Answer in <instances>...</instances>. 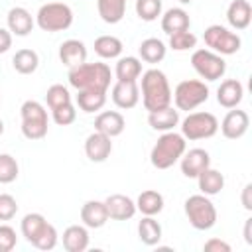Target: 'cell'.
<instances>
[{
    "label": "cell",
    "mask_w": 252,
    "mask_h": 252,
    "mask_svg": "<svg viewBox=\"0 0 252 252\" xmlns=\"http://www.w3.org/2000/svg\"><path fill=\"white\" fill-rule=\"evenodd\" d=\"M51 112H53V122L59 124V126H69V124H73L75 118H77V110H75L73 102L61 104V106L53 108Z\"/></svg>",
    "instance_id": "obj_39"
},
{
    "label": "cell",
    "mask_w": 252,
    "mask_h": 252,
    "mask_svg": "<svg viewBox=\"0 0 252 252\" xmlns=\"http://www.w3.org/2000/svg\"><path fill=\"white\" fill-rule=\"evenodd\" d=\"M191 65L205 81H219L226 73V61L222 59V55L211 49H195L191 55Z\"/></svg>",
    "instance_id": "obj_10"
},
{
    "label": "cell",
    "mask_w": 252,
    "mask_h": 252,
    "mask_svg": "<svg viewBox=\"0 0 252 252\" xmlns=\"http://www.w3.org/2000/svg\"><path fill=\"white\" fill-rule=\"evenodd\" d=\"M250 230H252V219H246V222H244V240H246V244H252Z\"/></svg>",
    "instance_id": "obj_46"
},
{
    "label": "cell",
    "mask_w": 252,
    "mask_h": 252,
    "mask_svg": "<svg viewBox=\"0 0 252 252\" xmlns=\"http://www.w3.org/2000/svg\"><path fill=\"white\" fill-rule=\"evenodd\" d=\"M191 26V20H189V14L183 10V8H169L163 16H161V30L171 35L175 32H183V30H189Z\"/></svg>",
    "instance_id": "obj_26"
},
{
    "label": "cell",
    "mask_w": 252,
    "mask_h": 252,
    "mask_svg": "<svg viewBox=\"0 0 252 252\" xmlns=\"http://www.w3.org/2000/svg\"><path fill=\"white\" fill-rule=\"evenodd\" d=\"M63 248L67 252H85L89 248V230L85 224H71L63 230Z\"/></svg>",
    "instance_id": "obj_22"
},
{
    "label": "cell",
    "mask_w": 252,
    "mask_h": 252,
    "mask_svg": "<svg viewBox=\"0 0 252 252\" xmlns=\"http://www.w3.org/2000/svg\"><path fill=\"white\" fill-rule=\"evenodd\" d=\"M6 22H8L10 33L20 35V37L28 35V33L33 30V18H32V14H30L26 8H22V6L12 8V10L8 12V16H6Z\"/></svg>",
    "instance_id": "obj_21"
},
{
    "label": "cell",
    "mask_w": 252,
    "mask_h": 252,
    "mask_svg": "<svg viewBox=\"0 0 252 252\" xmlns=\"http://www.w3.org/2000/svg\"><path fill=\"white\" fill-rule=\"evenodd\" d=\"M2 134H4V122L0 120V136H2Z\"/></svg>",
    "instance_id": "obj_47"
},
{
    "label": "cell",
    "mask_w": 252,
    "mask_h": 252,
    "mask_svg": "<svg viewBox=\"0 0 252 252\" xmlns=\"http://www.w3.org/2000/svg\"><path fill=\"white\" fill-rule=\"evenodd\" d=\"M75 102L83 112L91 114V112L100 110L106 104V93H100V91H77Z\"/></svg>",
    "instance_id": "obj_31"
},
{
    "label": "cell",
    "mask_w": 252,
    "mask_h": 252,
    "mask_svg": "<svg viewBox=\"0 0 252 252\" xmlns=\"http://www.w3.org/2000/svg\"><path fill=\"white\" fill-rule=\"evenodd\" d=\"M203 250L205 252H230V244L220 238H211L203 244Z\"/></svg>",
    "instance_id": "obj_43"
},
{
    "label": "cell",
    "mask_w": 252,
    "mask_h": 252,
    "mask_svg": "<svg viewBox=\"0 0 252 252\" xmlns=\"http://www.w3.org/2000/svg\"><path fill=\"white\" fill-rule=\"evenodd\" d=\"M81 220L87 228H100L106 224L108 220V213H106V205L104 201H96L91 199L81 207Z\"/></svg>",
    "instance_id": "obj_19"
},
{
    "label": "cell",
    "mask_w": 252,
    "mask_h": 252,
    "mask_svg": "<svg viewBox=\"0 0 252 252\" xmlns=\"http://www.w3.org/2000/svg\"><path fill=\"white\" fill-rule=\"evenodd\" d=\"M22 114V134L28 140H41L47 134V110L37 100H26L20 108Z\"/></svg>",
    "instance_id": "obj_6"
},
{
    "label": "cell",
    "mask_w": 252,
    "mask_h": 252,
    "mask_svg": "<svg viewBox=\"0 0 252 252\" xmlns=\"http://www.w3.org/2000/svg\"><path fill=\"white\" fill-rule=\"evenodd\" d=\"M57 240H59V234H57V230H55V226L53 224H49L47 226V230L33 242V246L35 248H39V250H53L55 246H57Z\"/></svg>",
    "instance_id": "obj_42"
},
{
    "label": "cell",
    "mask_w": 252,
    "mask_h": 252,
    "mask_svg": "<svg viewBox=\"0 0 252 252\" xmlns=\"http://www.w3.org/2000/svg\"><path fill=\"white\" fill-rule=\"evenodd\" d=\"M242 96H244V87L238 79H226L217 89V100L224 108H236L242 102Z\"/></svg>",
    "instance_id": "obj_18"
},
{
    "label": "cell",
    "mask_w": 252,
    "mask_h": 252,
    "mask_svg": "<svg viewBox=\"0 0 252 252\" xmlns=\"http://www.w3.org/2000/svg\"><path fill=\"white\" fill-rule=\"evenodd\" d=\"M171 100L175 102L177 110H195L197 106L209 100V87L205 85V81L199 79L181 81L171 93Z\"/></svg>",
    "instance_id": "obj_5"
},
{
    "label": "cell",
    "mask_w": 252,
    "mask_h": 252,
    "mask_svg": "<svg viewBox=\"0 0 252 252\" xmlns=\"http://www.w3.org/2000/svg\"><path fill=\"white\" fill-rule=\"evenodd\" d=\"M252 20V8L248 0H232L226 8V22L232 30L242 32L250 26Z\"/></svg>",
    "instance_id": "obj_17"
},
{
    "label": "cell",
    "mask_w": 252,
    "mask_h": 252,
    "mask_svg": "<svg viewBox=\"0 0 252 252\" xmlns=\"http://www.w3.org/2000/svg\"><path fill=\"white\" fill-rule=\"evenodd\" d=\"M242 205H244V209L246 211H252V185L250 183H246L244 185V189H242Z\"/></svg>",
    "instance_id": "obj_45"
},
{
    "label": "cell",
    "mask_w": 252,
    "mask_h": 252,
    "mask_svg": "<svg viewBox=\"0 0 252 252\" xmlns=\"http://www.w3.org/2000/svg\"><path fill=\"white\" fill-rule=\"evenodd\" d=\"M18 244L16 230L10 224H0V252H10Z\"/></svg>",
    "instance_id": "obj_41"
},
{
    "label": "cell",
    "mask_w": 252,
    "mask_h": 252,
    "mask_svg": "<svg viewBox=\"0 0 252 252\" xmlns=\"http://www.w3.org/2000/svg\"><path fill=\"white\" fill-rule=\"evenodd\" d=\"M116 81H138V77L142 75V61L134 55H126L120 57L114 69Z\"/></svg>",
    "instance_id": "obj_30"
},
{
    "label": "cell",
    "mask_w": 252,
    "mask_h": 252,
    "mask_svg": "<svg viewBox=\"0 0 252 252\" xmlns=\"http://www.w3.org/2000/svg\"><path fill=\"white\" fill-rule=\"evenodd\" d=\"M142 104L148 112L171 104V87L163 71L148 69L142 73Z\"/></svg>",
    "instance_id": "obj_2"
},
{
    "label": "cell",
    "mask_w": 252,
    "mask_h": 252,
    "mask_svg": "<svg viewBox=\"0 0 252 252\" xmlns=\"http://www.w3.org/2000/svg\"><path fill=\"white\" fill-rule=\"evenodd\" d=\"M12 65L20 75H32L39 65V55L33 49H18L12 57Z\"/></svg>",
    "instance_id": "obj_34"
},
{
    "label": "cell",
    "mask_w": 252,
    "mask_h": 252,
    "mask_svg": "<svg viewBox=\"0 0 252 252\" xmlns=\"http://www.w3.org/2000/svg\"><path fill=\"white\" fill-rule=\"evenodd\" d=\"M136 209L142 213V215H148V217H156L163 211V195L156 189H146L138 195L136 199Z\"/></svg>",
    "instance_id": "obj_27"
},
{
    "label": "cell",
    "mask_w": 252,
    "mask_h": 252,
    "mask_svg": "<svg viewBox=\"0 0 252 252\" xmlns=\"http://www.w3.org/2000/svg\"><path fill=\"white\" fill-rule=\"evenodd\" d=\"M35 24L43 32H63L73 24V10L63 2H47L37 10Z\"/></svg>",
    "instance_id": "obj_7"
},
{
    "label": "cell",
    "mask_w": 252,
    "mask_h": 252,
    "mask_svg": "<svg viewBox=\"0 0 252 252\" xmlns=\"http://www.w3.org/2000/svg\"><path fill=\"white\" fill-rule=\"evenodd\" d=\"M148 124H150L154 130L169 132V130H173V128L179 124V110L173 108L171 104L165 106V108L154 110V112L148 114Z\"/></svg>",
    "instance_id": "obj_24"
},
{
    "label": "cell",
    "mask_w": 252,
    "mask_h": 252,
    "mask_svg": "<svg viewBox=\"0 0 252 252\" xmlns=\"http://www.w3.org/2000/svg\"><path fill=\"white\" fill-rule=\"evenodd\" d=\"M49 224H51V222H47V219H45L41 213H28V215L22 219V224H20L22 236L33 246V242L47 230Z\"/></svg>",
    "instance_id": "obj_23"
},
{
    "label": "cell",
    "mask_w": 252,
    "mask_h": 252,
    "mask_svg": "<svg viewBox=\"0 0 252 252\" xmlns=\"http://www.w3.org/2000/svg\"><path fill=\"white\" fill-rule=\"evenodd\" d=\"M138 53H140V59L146 61V63H159V61L165 57L167 47H165V43H163L161 39H158V37H148V39H144V41L140 43Z\"/></svg>",
    "instance_id": "obj_29"
},
{
    "label": "cell",
    "mask_w": 252,
    "mask_h": 252,
    "mask_svg": "<svg viewBox=\"0 0 252 252\" xmlns=\"http://www.w3.org/2000/svg\"><path fill=\"white\" fill-rule=\"evenodd\" d=\"M250 126V116L246 110H238V108H230L226 112V116L220 122V132L224 138L228 140H238L248 132Z\"/></svg>",
    "instance_id": "obj_11"
},
{
    "label": "cell",
    "mask_w": 252,
    "mask_h": 252,
    "mask_svg": "<svg viewBox=\"0 0 252 252\" xmlns=\"http://www.w3.org/2000/svg\"><path fill=\"white\" fill-rule=\"evenodd\" d=\"M69 85L77 91H100L106 93L110 87V67L106 63H81L73 69H69Z\"/></svg>",
    "instance_id": "obj_1"
},
{
    "label": "cell",
    "mask_w": 252,
    "mask_h": 252,
    "mask_svg": "<svg viewBox=\"0 0 252 252\" xmlns=\"http://www.w3.org/2000/svg\"><path fill=\"white\" fill-rule=\"evenodd\" d=\"M110 152H112V138H108L106 134L96 132V130L87 136V140H85V154H87V158L91 161H94V163L106 161Z\"/></svg>",
    "instance_id": "obj_15"
},
{
    "label": "cell",
    "mask_w": 252,
    "mask_h": 252,
    "mask_svg": "<svg viewBox=\"0 0 252 252\" xmlns=\"http://www.w3.org/2000/svg\"><path fill=\"white\" fill-rule=\"evenodd\" d=\"M104 205H106L108 219H112V220H128L138 211L136 209V201H132L128 195H122V193L108 195L104 199Z\"/></svg>",
    "instance_id": "obj_14"
},
{
    "label": "cell",
    "mask_w": 252,
    "mask_h": 252,
    "mask_svg": "<svg viewBox=\"0 0 252 252\" xmlns=\"http://www.w3.org/2000/svg\"><path fill=\"white\" fill-rule=\"evenodd\" d=\"M185 150H187V140L181 134L169 130V132H163L154 144L150 152V161L156 169H169L181 159Z\"/></svg>",
    "instance_id": "obj_3"
},
{
    "label": "cell",
    "mask_w": 252,
    "mask_h": 252,
    "mask_svg": "<svg viewBox=\"0 0 252 252\" xmlns=\"http://www.w3.org/2000/svg\"><path fill=\"white\" fill-rule=\"evenodd\" d=\"M138 238L146 246H156L161 240V224L154 217L144 215V219L138 222Z\"/></svg>",
    "instance_id": "obj_32"
},
{
    "label": "cell",
    "mask_w": 252,
    "mask_h": 252,
    "mask_svg": "<svg viewBox=\"0 0 252 252\" xmlns=\"http://www.w3.org/2000/svg\"><path fill=\"white\" fill-rule=\"evenodd\" d=\"M20 173V167H18V161L14 156L10 154H0V183H12L16 181Z\"/></svg>",
    "instance_id": "obj_36"
},
{
    "label": "cell",
    "mask_w": 252,
    "mask_h": 252,
    "mask_svg": "<svg viewBox=\"0 0 252 252\" xmlns=\"http://www.w3.org/2000/svg\"><path fill=\"white\" fill-rule=\"evenodd\" d=\"M197 183H199V191L203 195H207V197L219 195L222 191V187H224V175L219 169H213L209 165L205 171H201L197 175Z\"/></svg>",
    "instance_id": "obj_25"
},
{
    "label": "cell",
    "mask_w": 252,
    "mask_h": 252,
    "mask_svg": "<svg viewBox=\"0 0 252 252\" xmlns=\"http://www.w3.org/2000/svg\"><path fill=\"white\" fill-rule=\"evenodd\" d=\"M18 213V203L10 193L0 195V220H10Z\"/></svg>",
    "instance_id": "obj_40"
},
{
    "label": "cell",
    "mask_w": 252,
    "mask_h": 252,
    "mask_svg": "<svg viewBox=\"0 0 252 252\" xmlns=\"http://www.w3.org/2000/svg\"><path fill=\"white\" fill-rule=\"evenodd\" d=\"M124 45L116 35H98L94 39V51L102 59H116L120 57Z\"/></svg>",
    "instance_id": "obj_33"
},
{
    "label": "cell",
    "mask_w": 252,
    "mask_h": 252,
    "mask_svg": "<svg viewBox=\"0 0 252 252\" xmlns=\"http://www.w3.org/2000/svg\"><path fill=\"white\" fill-rule=\"evenodd\" d=\"M181 4H191V0H179Z\"/></svg>",
    "instance_id": "obj_48"
},
{
    "label": "cell",
    "mask_w": 252,
    "mask_h": 252,
    "mask_svg": "<svg viewBox=\"0 0 252 252\" xmlns=\"http://www.w3.org/2000/svg\"><path fill=\"white\" fill-rule=\"evenodd\" d=\"M203 39L207 43V47L219 55H234L240 45H242V39L238 33L230 32L228 28L220 26V24H213L205 30L203 33Z\"/></svg>",
    "instance_id": "obj_9"
},
{
    "label": "cell",
    "mask_w": 252,
    "mask_h": 252,
    "mask_svg": "<svg viewBox=\"0 0 252 252\" xmlns=\"http://www.w3.org/2000/svg\"><path fill=\"white\" fill-rule=\"evenodd\" d=\"M12 47V33L6 28H0V53H6Z\"/></svg>",
    "instance_id": "obj_44"
},
{
    "label": "cell",
    "mask_w": 252,
    "mask_h": 252,
    "mask_svg": "<svg viewBox=\"0 0 252 252\" xmlns=\"http://www.w3.org/2000/svg\"><path fill=\"white\" fill-rule=\"evenodd\" d=\"M59 59L65 67L73 69L87 61V47L81 39H65L59 45Z\"/></svg>",
    "instance_id": "obj_20"
},
{
    "label": "cell",
    "mask_w": 252,
    "mask_h": 252,
    "mask_svg": "<svg viewBox=\"0 0 252 252\" xmlns=\"http://www.w3.org/2000/svg\"><path fill=\"white\" fill-rule=\"evenodd\" d=\"M126 120L118 110H104L94 118V130L106 134L108 138H116L124 132Z\"/></svg>",
    "instance_id": "obj_16"
},
{
    "label": "cell",
    "mask_w": 252,
    "mask_h": 252,
    "mask_svg": "<svg viewBox=\"0 0 252 252\" xmlns=\"http://www.w3.org/2000/svg\"><path fill=\"white\" fill-rule=\"evenodd\" d=\"M112 102L122 108V110H128V108H134L138 102H140V87L136 81H116L112 85Z\"/></svg>",
    "instance_id": "obj_13"
},
{
    "label": "cell",
    "mask_w": 252,
    "mask_h": 252,
    "mask_svg": "<svg viewBox=\"0 0 252 252\" xmlns=\"http://www.w3.org/2000/svg\"><path fill=\"white\" fill-rule=\"evenodd\" d=\"M0 100H2V98H0Z\"/></svg>",
    "instance_id": "obj_49"
},
{
    "label": "cell",
    "mask_w": 252,
    "mask_h": 252,
    "mask_svg": "<svg viewBox=\"0 0 252 252\" xmlns=\"http://www.w3.org/2000/svg\"><path fill=\"white\" fill-rule=\"evenodd\" d=\"M219 132V120L211 112H189L181 122V136L185 140H205Z\"/></svg>",
    "instance_id": "obj_8"
},
{
    "label": "cell",
    "mask_w": 252,
    "mask_h": 252,
    "mask_svg": "<svg viewBox=\"0 0 252 252\" xmlns=\"http://www.w3.org/2000/svg\"><path fill=\"white\" fill-rule=\"evenodd\" d=\"M197 45V35L191 33L189 30H183V32H175L169 35V47L173 51H189Z\"/></svg>",
    "instance_id": "obj_37"
},
{
    "label": "cell",
    "mask_w": 252,
    "mask_h": 252,
    "mask_svg": "<svg viewBox=\"0 0 252 252\" xmlns=\"http://www.w3.org/2000/svg\"><path fill=\"white\" fill-rule=\"evenodd\" d=\"M185 215L189 219V224L197 230H209L217 222V209L213 201L203 193L185 199Z\"/></svg>",
    "instance_id": "obj_4"
},
{
    "label": "cell",
    "mask_w": 252,
    "mask_h": 252,
    "mask_svg": "<svg viewBox=\"0 0 252 252\" xmlns=\"http://www.w3.org/2000/svg\"><path fill=\"white\" fill-rule=\"evenodd\" d=\"M45 100H47V106L53 110V108H57V106H61V104H67V102H71V94H69V89L67 87H63V85H51L49 89H47V93H45Z\"/></svg>",
    "instance_id": "obj_38"
},
{
    "label": "cell",
    "mask_w": 252,
    "mask_h": 252,
    "mask_svg": "<svg viewBox=\"0 0 252 252\" xmlns=\"http://www.w3.org/2000/svg\"><path fill=\"white\" fill-rule=\"evenodd\" d=\"M96 10L102 22L118 24L126 14V0H96Z\"/></svg>",
    "instance_id": "obj_28"
},
{
    "label": "cell",
    "mask_w": 252,
    "mask_h": 252,
    "mask_svg": "<svg viewBox=\"0 0 252 252\" xmlns=\"http://www.w3.org/2000/svg\"><path fill=\"white\" fill-rule=\"evenodd\" d=\"M179 161H181V173L189 179H197V175L211 165V156L203 148H193L189 152L185 150Z\"/></svg>",
    "instance_id": "obj_12"
},
{
    "label": "cell",
    "mask_w": 252,
    "mask_h": 252,
    "mask_svg": "<svg viewBox=\"0 0 252 252\" xmlns=\"http://www.w3.org/2000/svg\"><path fill=\"white\" fill-rule=\"evenodd\" d=\"M136 14L144 22H154L161 16V0H136Z\"/></svg>",
    "instance_id": "obj_35"
}]
</instances>
